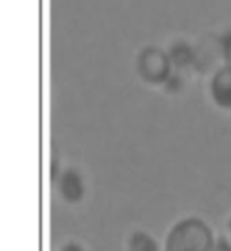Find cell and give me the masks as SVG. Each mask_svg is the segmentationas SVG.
<instances>
[{
  "label": "cell",
  "instance_id": "cell-1",
  "mask_svg": "<svg viewBox=\"0 0 231 251\" xmlns=\"http://www.w3.org/2000/svg\"><path fill=\"white\" fill-rule=\"evenodd\" d=\"M216 239L214 228L200 216H184L172 224L162 251H211Z\"/></svg>",
  "mask_w": 231,
  "mask_h": 251
},
{
  "label": "cell",
  "instance_id": "cell-2",
  "mask_svg": "<svg viewBox=\"0 0 231 251\" xmlns=\"http://www.w3.org/2000/svg\"><path fill=\"white\" fill-rule=\"evenodd\" d=\"M138 77L149 85L164 87L169 77L173 75L175 68L172 65L168 50L158 46H146L138 53L137 62Z\"/></svg>",
  "mask_w": 231,
  "mask_h": 251
},
{
  "label": "cell",
  "instance_id": "cell-3",
  "mask_svg": "<svg viewBox=\"0 0 231 251\" xmlns=\"http://www.w3.org/2000/svg\"><path fill=\"white\" fill-rule=\"evenodd\" d=\"M208 95L216 108L231 112V62H225L209 75Z\"/></svg>",
  "mask_w": 231,
  "mask_h": 251
},
{
  "label": "cell",
  "instance_id": "cell-4",
  "mask_svg": "<svg viewBox=\"0 0 231 251\" xmlns=\"http://www.w3.org/2000/svg\"><path fill=\"white\" fill-rule=\"evenodd\" d=\"M195 46V62L193 68L202 75H211L212 72L219 68L223 62L222 53L219 48V35L204 37Z\"/></svg>",
  "mask_w": 231,
  "mask_h": 251
},
{
  "label": "cell",
  "instance_id": "cell-5",
  "mask_svg": "<svg viewBox=\"0 0 231 251\" xmlns=\"http://www.w3.org/2000/svg\"><path fill=\"white\" fill-rule=\"evenodd\" d=\"M57 191L60 197L68 204H78L84 200L87 186L83 175L75 168H66L55 180Z\"/></svg>",
  "mask_w": 231,
  "mask_h": 251
},
{
  "label": "cell",
  "instance_id": "cell-6",
  "mask_svg": "<svg viewBox=\"0 0 231 251\" xmlns=\"http://www.w3.org/2000/svg\"><path fill=\"white\" fill-rule=\"evenodd\" d=\"M172 65L175 71H187L193 68L195 62V46L188 44L187 41H175L168 49Z\"/></svg>",
  "mask_w": 231,
  "mask_h": 251
},
{
  "label": "cell",
  "instance_id": "cell-7",
  "mask_svg": "<svg viewBox=\"0 0 231 251\" xmlns=\"http://www.w3.org/2000/svg\"><path fill=\"white\" fill-rule=\"evenodd\" d=\"M125 251H162V247L152 232L135 229L127 236Z\"/></svg>",
  "mask_w": 231,
  "mask_h": 251
},
{
  "label": "cell",
  "instance_id": "cell-8",
  "mask_svg": "<svg viewBox=\"0 0 231 251\" xmlns=\"http://www.w3.org/2000/svg\"><path fill=\"white\" fill-rule=\"evenodd\" d=\"M219 48L223 62H231V30L219 35Z\"/></svg>",
  "mask_w": 231,
  "mask_h": 251
},
{
  "label": "cell",
  "instance_id": "cell-9",
  "mask_svg": "<svg viewBox=\"0 0 231 251\" xmlns=\"http://www.w3.org/2000/svg\"><path fill=\"white\" fill-rule=\"evenodd\" d=\"M211 251H231V239L227 236H216L215 243Z\"/></svg>",
  "mask_w": 231,
  "mask_h": 251
},
{
  "label": "cell",
  "instance_id": "cell-10",
  "mask_svg": "<svg viewBox=\"0 0 231 251\" xmlns=\"http://www.w3.org/2000/svg\"><path fill=\"white\" fill-rule=\"evenodd\" d=\"M60 251H87L81 243H78L77 240H68L64 245L61 246Z\"/></svg>",
  "mask_w": 231,
  "mask_h": 251
},
{
  "label": "cell",
  "instance_id": "cell-11",
  "mask_svg": "<svg viewBox=\"0 0 231 251\" xmlns=\"http://www.w3.org/2000/svg\"><path fill=\"white\" fill-rule=\"evenodd\" d=\"M227 229H229V234H230L231 236V216L229 218V220H227Z\"/></svg>",
  "mask_w": 231,
  "mask_h": 251
}]
</instances>
